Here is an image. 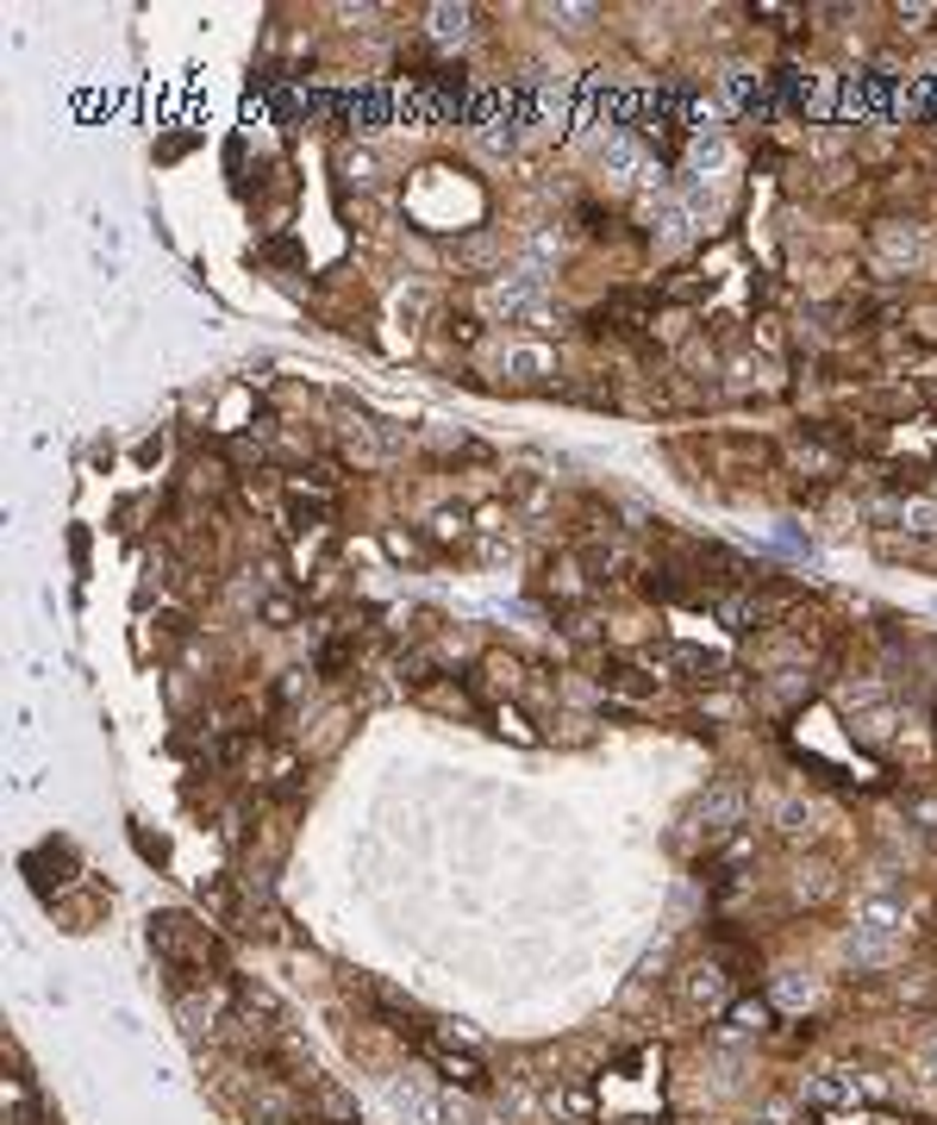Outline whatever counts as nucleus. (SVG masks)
I'll return each instance as SVG.
<instances>
[{
  "instance_id": "f257e3e1",
  "label": "nucleus",
  "mask_w": 937,
  "mask_h": 1125,
  "mask_svg": "<svg viewBox=\"0 0 937 1125\" xmlns=\"http://www.w3.org/2000/svg\"><path fill=\"white\" fill-rule=\"evenodd\" d=\"M906 951V907H900L894 894H869L857 907V926H850V957H857L862 970H881V963H894Z\"/></svg>"
},
{
  "instance_id": "f03ea898",
  "label": "nucleus",
  "mask_w": 937,
  "mask_h": 1125,
  "mask_svg": "<svg viewBox=\"0 0 937 1125\" xmlns=\"http://www.w3.org/2000/svg\"><path fill=\"white\" fill-rule=\"evenodd\" d=\"M544 288H551L544 270H513V275H500V282H488L481 307L500 313V319H532V313L544 307Z\"/></svg>"
},
{
  "instance_id": "7ed1b4c3",
  "label": "nucleus",
  "mask_w": 937,
  "mask_h": 1125,
  "mask_svg": "<svg viewBox=\"0 0 937 1125\" xmlns=\"http://www.w3.org/2000/svg\"><path fill=\"white\" fill-rule=\"evenodd\" d=\"M151 944L170 957V963H200V957H207V931L188 926L182 913H156V919H151Z\"/></svg>"
},
{
  "instance_id": "20e7f679",
  "label": "nucleus",
  "mask_w": 937,
  "mask_h": 1125,
  "mask_svg": "<svg viewBox=\"0 0 937 1125\" xmlns=\"http://www.w3.org/2000/svg\"><path fill=\"white\" fill-rule=\"evenodd\" d=\"M388 1101L401 1106V1113H406L413 1125H457V1113H450V1106H444L438 1094H432V1088L420 1082V1075H406V1082L394 1075V1082H388Z\"/></svg>"
},
{
  "instance_id": "39448f33",
  "label": "nucleus",
  "mask_w": 937,
  "mask_h": 1125,
  "mask_svg": "<svg viewBox=\"0 0 937 1125\" xmlns=\"http://www.w3.org/2000/svg\"><path fill=\"white\" fill-rule=\"evenodd\" d=\"M738 819H744V788H738V782H719V788L700 795V807H694V826L707 838H726Z\"/></svg>"
},
{
  "instance_id": "423d86ee",
  "label": "nucleus",
  "mask_w": 937,
  "mask_h": 1125,
  "mask_svg": "<svg viewBox=\"0 0 937 1125\" xmlns=\"http://www.w3.org/2000/svg\"><path fill=\"white\" fill-rule=\"evenodd\" d=\"M420 1050H425V1063L438 1069L444 1082H457V1088H481V1082H488V1069H481L476 1057H462V1050L438 1045V1038H420Z\"/></svg>"
},
{
  "instance_id": "0eeeda50",
  "label": "nucleus",
  "mask_w": 937,
  "mask_h": 1125,
  "mask_svg": "<svg viewBox=\"0 0 937 1125\" xmlns=\"http://www.w3.org/2000/svg\"><path fill=\"white\" fill-rule=\"evenodd\" d=\"M875 1082H857L850 1069H825V1075H813L806 1082V1101L813 1106H843V1101H857V1094H869Z\"/></svg>"
},
{
  "instance_id": "6e6552de",
  "label": "nucleus",
  "mask_w": 937,
  "mask_h": 1125,
  "mask_svg": "<svg viewBox=\"0 0 937 1125\" xmlns=\"http://www.w3.org/2000/svg\"><path fill=\"white\" fill-rule=\"evenodd\" d=\"M500 369H506L513 382H544V375L556 369V357L544 345H513L506 357H500Z\"/></svg>"
},
{
  "instance_id": "1a4fd4ad",
  "label": "nucleus",
  "mask_w": 937,
  "mask_h": 1125,
  "mask_svg": "<svg viewBox=\"0 0 937 1125\" xmlns=\"http://www.w3.org/2000/svg\"><path fill=\"white\" fill-rule=\"evenodd\" d=\"M682 994H688L694 1007H726V1001H731V982H726V970H712V963H700V970H688Z\"/></svg>"
},
{
  "instance_id": "9d476101",
  "label": "nucleus",
  "mask_w": 937,
  "mask_h": 1125,
  "mask_svg": "<svg viewBox=\"0 0 937 1125\" xmlns=\"http://www.w3.org/2000/svg\"><path fill=\"white\" fill-rule=\"evenodd\" d=\"M881 256H894V263L913 270L918 256H925V232H918V226H881Z\"/></svg>"
},
{
  "instance_id": "9b49d317",
  "label": "nucleus",
  "mask_w": 937,
  "mask_h": 1125,
  "mask_svg": "<svg viewBox=\"0 0 937 1125\" xmlns=\"http://www.w3.org/2000/svg\"><path fill=\"white\" fill-rule=\"evenodd\" d=\"M894 525H906V532H918V538H937V501H894Z\"/></svg>"
},
{
  "instance_id": "f8f14e48",
  "label": "nucleus",
  "mask_w": 937,
  "mask_h": 1125,
  "mask_svg": "<svg viewBox=\"0 0 937 1125\" xmlns=\"http://www.w3.org/2000/svg\"><path fill=\"white\" fill-rule=\"evenodd\" d=\"M469 20H476L469 7H432V39H438V44H462V39H469Z\"/></svg>"
},
{
  "instance_id": "ddd939ff",
  "label": "nucleus",
  "mask_w": 937,
  "mask_h": 1125,
  "mask_svg": "<svg viewBox=\"0 0 937 1125\" xmlns=\"http://www.w3.org/2000/svg\"><path fill=\"white\" fill-rule=\"evenodd\" d=\"M7 1101H13V1125H39V1094L25 1075H7Z\"/></svg>"
},
{
  "instance_id": "4468645a",
  "label": "nucleus",
  "mask_w": 937,
  "mask_h": 1125,
  "mask_svg": "<svg viewBox=\"0 0 937 1125\" xmlns=\"http://www.w3.org/2000/svg\"><path fill=\"white\" fill-rule=\"evenodd\" d=\"M782 832L787 838H813V832H819V813L800 807V800H787V807H782Z\"/></svg>"
},
{
  "instance_id": "2eb2a0df",
  "label": "nucleus",
  "mask_w": 937,
  "mask_h": 1125,
  "mask_svg": "<svg viewBox=\"0 0 937 1125\" xmlns=\"http://www.w3.org/2000/svg\"><path fill=\"white\" fill-rule=\"evenodd\" d=\"M731 100L750 107V113H769V88L763 81H750V76H731Z\"/></svg>"
},
{
  "instance_id": "dca6fc26",
  "label": "nucleus",
  "mask_w": 937,
  "mask_h": 1125,
  "mask_svg": "<svg viewBox=\"0 0 937 1125\" xmlns=\"http://www.w3.org/2000/svg\"><path fill=\"white\" fill-rule=\"evenodd\" d=\"M719 163H726V138L700 132V138H694V170H719Z\"/></svg>"
},
{
  "instance_id": "f3484780",
  "label": "nucleus",
  "mask_w": 937,
  "mask_h": 1125,
  "mask_svg": "<svg viewBox=\"0 0 937 1125\" xmlns=\"http://www.w3.org/2000/svg\"><path fill=\"white\" fill-rule=\"evenodd\" d=\"M775 994H782L787 1007H806V1001H813V982H800V970H787L782 982H775Z\"/></svg>"
},
{
  "instance_id": "a211bd4d",
  "label": "nucleus",
  "mask_w": 937,
  "mask_h": 1125,
  "mask_svg": "<svg viewBox=\"0 0 937 1125\" xmlns=\"http://www.w3.org/2000/svg\"><path fill=\"white\" fill-rule=\"evenodd\" d=\"M551 20H556V25H569V32H581V25L593 20V7H551Z\"/></svg>"
},
{
  "instance_id": "6ab92c4d",
  "label": "nucleus",
  "mask_w": 937,
  "mask_h": 1125,
  "mask_svg": "<svg viewBox=\"0 0 937 1125\" xmlns=\"http://www.w3.org/2000/svg\"><path fill=\"white\" fill-rule=\"evenodd\" d=\"M731 1019H738V1026H750V1031H763V1007H738Z\"/></svg>"
},
{
  "instance_id": "aec40b11",
  "label": "nucleus",
  "mask_w": 937,
  "mask_h": 1125,
  "mask_svg": "<svg viewBox=\"0 0 937 1125\" xmlns=\"http://www.w3.org/2000/svg\"><path fill=\"white\" fill-rule=\"evenodd\" d=\"M925 1075H931V1082H937V1045L925 1050Z\"/></svg>"
},
{
  "instance_id": "412c9836",
  "label": "nucleus",
  "mask_w": 937,
  "mask_h": 1125,
  "mask_svg": "<svg viewBox=\"0 0 937 1125\" xmlns=\"http://www.w3.org/2000/svg\"><path fill=\"white\" fill-rule=\"evenodd\" d=\"M931 607H937V601H931Z\"/></svg>"
}]
</instances>
